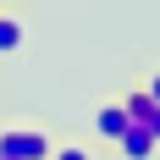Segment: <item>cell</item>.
<instances>
[{
    "label": "cell",
    "mask_w": 160,
    "mask_h": 160,
    "mask_svg": "<svg viewBox=\"0 0 160 160\" xmlns=\"http://www.w3.org/2000/svg\"><path fill=\"white\" fill-rule=\"evenodd\" d=\"M55 144H50L44 127H0V160H50Z\"/></svg>",
    "instance_id": "obj_1"
},
{
    "label": "cell",
    "mask_w": 160,
    "mask_h": 160,
    "mask_svg": "<svg viewBox=\"0 0 160 160\" xmlns=\"http://www.w3.org/2000/svg\"><path fill=\"white\" fill-rule=\"evenodd\" d=\"M116 149H122V160H155V132H149L144 127V122H127V132H122V144H116Z\"/></svg>",
    "instance_id": "obj_2"
},
{
    "label": "cell",
    "mask_w": 160,
    "mask_h": 160,
    "mask_svg": "<svg viewBox=\"0 0 160 160\" xmlns=\"http://www.w3.org/2000/svg\"><path fill=\"white\" fill-rule=\"evenodd\" d=\"M122 111H127V122H149V111H155V99H149L144 88H132V94H122Z\"/></svg>",
    "instance_id": "obj_5"
},
{
    "label": "cell",
    "mask_w": 160,
    "mask_h": 160,
    "mask_svg": "<svg viewBox=\"0 0 160 160\" xmlns=\"http://www.w3.org/2000/svg\"><path fill=\"white\" fill-rule=\"evenodd\" d=\"M50 160H94V155H88V149H78V144H66V149H55Z\"/></svg>",
    "instance_id": "obj_6"
},
{
    "label": "cell",
    "mask_w": 160,
    "mask_h": 160,
    "mask_svg": "<svg viewBox=\"0 0 160 160\" xmlns=\"http://www.w3.org/2000/svg\"><path fill=\"white\" fill-rule=\"evenodd\" d=\"M144 127L155 132V144H160V105H155V111H149V122H144Z\"/></svg>",
    "instance_id": "obj_7"
},
{
    "label": "cell",
    "mask_w": 160,
    "mask_h": 160,
    "mask_svg": "<svg viewBox=\"0 0 160 160\" xmlns=\"http://www.w3.org/2000/svg\"><path fill=\"white\" fill-rule=\"evenodd\" d=\"M22 39H28V28H22L17 17L0 11V55H17V50H22Z\"/></svg>",
    "instance_id": "obj_4"
},
{
    "label": "cell",
    "mask_w": 160,
    "mask_h": 160,
    "mask_svg": "<svg viewBox=\"0 0 160 160\" xmlns=\"http://www.w3.org/2000/svg\"><path fill=\"white\" fill-rule=\"evenodd\" d=\"M144 94H149V99H155V105H160V72H155V78L144 83Z\"/></svg>",
    "instance_id": "obj_8"
},
{
    "label": "cell",
    "mask_w": 160,
    "mask_h": 160,
    "mask_svg": "<svg viewBox=\"0 0 160 160\" xmlns=\"http://www.w3.org/2000/svg\"><path fill=\"white\" fill-rule=\"evenodd\" d=\"M94 132L105 138V144H122V132H127V111H122V99H111V105L94 111Z\"/></svg>",
    "instance_id": "obj_3"
}]
</instances>
